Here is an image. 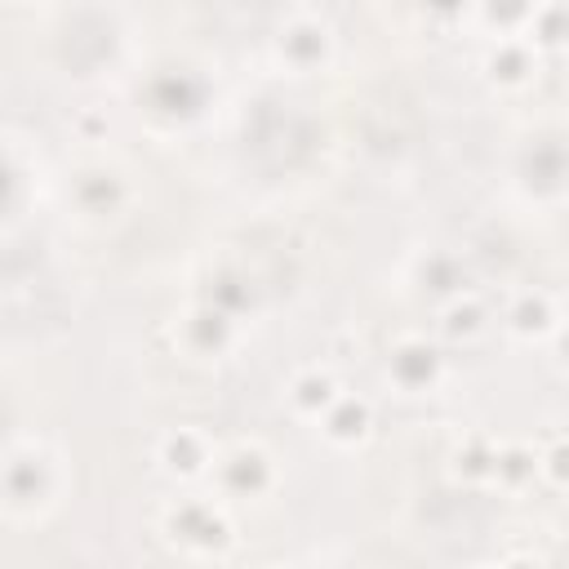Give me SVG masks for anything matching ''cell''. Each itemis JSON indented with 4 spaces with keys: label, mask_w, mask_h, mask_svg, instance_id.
<instances>
[{
    "label": "cell",
    "mask_w": 569,
    "mask_h": 569,
    "mask_svg": "<svg viewBox=\"0 0 569 569\" xmlns=\"http://www.w3.org/2000/svg\"><path fill=\"white\" fill-rule=\"evenodd\" d=\"M213 485L227 498H262L276 485V462L262 445H231L227 453H218L213 462Z\"/></svg>",
    "instance_id": "2"
},
{
    "label": "cell",
    "mask_w": 569,
    "mask_h": 569,
    "mask_svg": "<svg viewBox=\"0 0 569 569\" xmlns=\"http://www.w3.org/2000/svg\"><path fill=\"white\" fill-rule=\"evenodd\" d=\"M369 427H373V409H369V400H365V396H347V391H342V396L333 400V409L320 418L325 440L338 445V449L360 445V440L369 436Z\"/></svg>",
    "instance_id": "9"
},
{
    "label": "cell",
    "mask_w": 569,
    "mask_h": 569,
    "mask_svg": "<svg viewBox=\"0 0 569 569\" xmlns=\"http://www.w3.org/2000/svg\"><path fill=\"white\" fill-rule=\"evenodd\" d=\"M533 476H542V471H538V453L529 445H502L498 449V476H493V485L525 489Z\"/></svg>",
    "instance_id": "13"
},
{
    "label": "cell",
    "mask_w": 569,
    "mask_h": 569,
    "mask_svg": "<svg viewBox=\"0 0 569 569\" xmlns=\"http://www.w3.org/2000/svg\"><path fill=\"white\" fill-rule=\"evenodd\" d=\"M76 196H80L84 209H93V213H111V209L124 200V182L111 178V173H84L80 187H76Z\"/></svg>",
    "instance_id": "14"
},
{
    "label": "cell",
    "mask_w": 569,
    "mask_h": 569,
    "mask_svg": "<svg viewBox=\"0 0 569 569\" xmlns=\"http://www.w3.org/2000/svg\"><path fill=\"white\" fill-rule=\"evenodd\" d=\"M440 373H445V360H440V351L427 347L422 338H405V342H396L391 356H387V378H391L400 391H409V396L431 391V387L440 382Z\"/></svg>",
    "instance_id": "4"
},
{
    "label": "cell",
    "mask_w": 569,
    "mask_h": 569,
    "mask_svg": "<svg viewBox=\"0 0 569 569\" xmlns=\"http://www.w3.org/2000/svg\"><path fill=\"white\" fill-rule=\"evenodd\" d=\"M164 525H169V533H173L182 547H191V551H200V556L227 551V547L236 542V529H231L227 511H222L218 502H209V498H178V502L164 511Z\"/></svg>",
    "instance_id": "1"
},
{
    "label": "cell",
    "mask_w": 569,
    "mask_h": 569,
    "mask_svg": "<svg viewBox=\"0 0 569 569\" xmlns=\"http://www.w3.org/2000/svg\"><path fill=\"white\" fill-rule=\"evenodd\" d=\"M485 325H489V311H485V302L476 293H458V298H449L440 307V333L449 342H471V338L485 333Z\"/></svg>",
    "instance_id": "11"
},
{
    "label": "cell",
    "mask_w": 569,
    "mask_h": 569,
    "mask_svg": "<svg viewBox=\"0 0 569 569\" xmlns=\"http://www.w3.org/2000/svg\"><path fill=\"white\" fill-rule=\"evenodd\" d=\"M538 471H542L556 489H569V436H556V440L538 453Z\"/></svg>",
    "instance_id": "16"
},
{
    "label": "cell",
    "mask_w": 569,
    "mask_h": 569,
    "mask_svg": "<svg viewBox=\"0 0 569 569\" xmlns=\"http://www.w3.org/2000/svg\"><path fill=\"white\" fill-rule=\"evenodd\" d=\"M156 458L173 480H200V476L213 471L218 449L200 427H169L156 445Z\"/></svg>",
    "instance_id": "3"
},
{
    "label": "cell",
    "mask_w": 569,
    "mask_h": 569,
    "mask_svg": "<svg viewBox=\"0 0 569 569\" xmlns=\"http://www.w3.org/2000/svg\"><path fill=\"white\" fill-rule=\"evenodd\" d=\"M276 49H280V58H284L293 71H316V67L329 58L333 40H329V27H325L316 13L302 9V13H293L289 27H280Z\"/></svg>",
    "instance_id": "5"
},
{
    "label": "cell",
    "mask_w": 569,
    "mask_h": 569,
    "mask_svg": "<svg viewBox=\"0 0 569 569\" xmlns=\"http://www.w3.org/2000/svg\"><path fill=\"white\" fill-rule=\"evenodd\" d=\"M565 49H569V44H565Z\"/></svg>",
    "instance_id": "19"
},
{
    "label": "cell",
    "mask_w": 569,
    "mask_h": 569,
    "mask_svg": "<svg viewBox=\"0 0 569 569\" xmlns=\"http://www.w3.org/2000/svg\"><path fill=\"white\" fill-rule=\"evenodd\" d=\"M338 396H342V391H338V378H333L329 369H302V373L289 382V391H284L289 409H293L298 418H311V422H320V418L333 409Z\"/></svg>",
    "instance_id": "10"
},
{
    "label": "cell",
    "mask_w": 569,
    "mask_h": 569,
    "mask_svg": "<svg viewBox=\"0 0 569 569\" xmlns=\"http://www.w3.org/2000/svg\"><path fill=\"white\" fill-rule=\"evenodd\" d=\"M498 569H542V560L538 556H507Z\"/></svg>",
    "instance_id": "18"
},
{
    "label": "cell",
    "mask_w": 569,
    "mask_h": 569,
    "mask_svg": "<svg viewBox=\"0 0 569 569\" xmlns=\"http://www.w3.org/2000/svg\"><path fill=\"white\" fill-rule=\"evenodd\" d=\"M485 76L498 89H525L538 76V44L529 36H502L485 49Z\"/></svg>",
    "instance_id": "6"
},
{
    "label": "cell",
    "mask_w": 569,
    "mask_h": 569,
    "mask_svg": "<svg viewBox=\"0 0 569 569\" xmlns=\"http://www.w3.org/2000/svg\"><path fill=\"white\" fill-rule=\"evenodd\" d=\"M236 342V320L218 302H196L182 316V347L196 356H222Z\"/></svg>",
    "instance_id": "7"
},
{
    "label": "cell",
    "mask_w": 569,
    "mask_h": 569,
    "mask_svg": "<svg viewBox=\"0 0 569 569\" xmlns=\"http://www.w3.org/2000/svg\"><path fill=\"white\" fill-rule=\"evenodd\" d=\"M529 40H533L538 49H547V44H569V4H542V9H533Z\"/></svg>",
    "instance_id": "15"
},
{
    "label": "cell",
    "mask_w": 569,
    "mask_h": 569,
    "mask_svg": "<svg viewBox=\"0 0 569 569\" xmlns=\"http://www.w3.org/2000/svg\"><path fill=\"white\" fill-rule=\"evenodd\" d=\"M502 320H507V329H511L516 338H525V342L556 338V329L565 325L560 311H556V298L542 293V289H525V293H516Z\"/></svg>",
    "instance_id": "8"
},
{
    "label": "cell",
    "mask_w": 569,
    "mask_h": 569,
    "mask_svg": "<svg viewBox=\"0 0 569 569\" xmlns=\"http://www.w3.org/2000/svg\"><path fill=\"white\" fill-rule=\"evenodd\" d=\"M453 471H458L467 485H493V476H498V445H493L485 431L467 436V440L453 449Z\"/></svg>",
    "instance_id": "12"
},
{
    "label": "cell",
    "mask_w": 569,
    "mask_h": 569,
    "mask_svg": "<svg viewBox=\"0 0 569 569\" xmlns=\"http://www.w3.org/2000/svg\"><path fill=\"white\" fill-rule=\"evenodd\" d=\"M556 360H560V365L569 369V320H565V325L556 329Z\"/></svg>",
    "instance_id": "17"
}]
</instances>
